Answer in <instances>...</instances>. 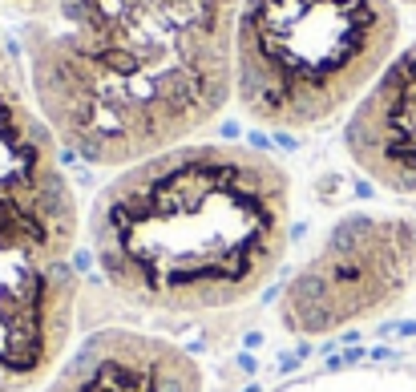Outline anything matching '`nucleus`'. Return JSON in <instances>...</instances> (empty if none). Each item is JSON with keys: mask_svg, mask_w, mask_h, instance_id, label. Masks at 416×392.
Instances as JSON below:
<instances>
[{"mask_svg": "<svg viewBox=\"0 0 416 392\" xmlns=\"http://www.w3.org/2000/svg\"><path fill=\"white\" fill-rule=\"evenodd\" d=\"M77 324L73 259L0 251V392H33L65 360Z\"/></svg>", "mask_w": 416, "mask_h": 392, "instance_id": "obj_6", "label": "nucleus"}, {"mask_svg": "<svg viewBox=\"0 0 416 392\" xmlns=\"http://www.w3.org/2000/svg\"><path fill=\"white\" fill-rule=\"evenodd\" d=\"M416 287V218L352 211L324 231L279 291V328L324 340L392 316Z\"/></svg>", "mask_w": 416, "mask_h": 392, "instance_id": "obj_4", "label": "nucleus"}, {"mask_svg": "<svg viewBox=\"0 0 416 392\" xmlns=\"http://www.w3.org/2000/svg\"><path fill=\"white\" fill-rule=\"evenodd\" d=\"M81 211L61 162V142L0 33V251L73 259Z\"/></svg>", "mask_w": 416, "mask_h": 392, "instance_id": "obj_5", "label": "nucleus"}, {"mask_svg": "<svg viewBox=\"0 0 416 392\" xmlns=\"http://www.w3.org/2000/svg\"><path fill=\"white\" fill-rule=\"evenodd\" d=\"M343 150L380 190L416 198V41L392 53L368 93L352 105Z\"/></svg>", "mask_w": 416, "mask_h": 392, "instance_id": "obj_8", "label": "nucleus"}, {"mask_svg": "<svg viewBox=\"0 0 416 392\" xmlns=\"http://www.w3.org/2000/svg\"><path fill=\"white\" fill-rule=\"evenodd\" d=\"M275 392H416V372L396 368H331L316 376L291 380Z\"/></svg>", "mask_w": 416, "mask_h": 392, "instance_id": "obj_9", "label": "nucleus"}, {"mask_svg": "<svg viewBox=\"0 0 416 392\" xmlns=\"http://www.w3.org/2000/svg\"><path fill=\"white\" fill-rule=\"evenodd\" d=\"M291 174L239 142H182L122 166L89 206L105 287L154 316L251 304L291 243Z\"/></svg>", "mask_w": 416, "mask_h": 392, "instance_id": "obj_2", "label": "nucleus"}, {"mask_svg": "<svg viewBox=\"0 0 416 392\" xmlns=\"http://www.w3.org/2000/svg\"><path fill=\"white\" fill-rule=\"evenodd\" d=\"M242 0H49L25 73L61 150L122 170L194 142L235 97Z\"/></svg>", "mask_w": 416, "mask_h": 392, "instance_id": "obj_1", "label": "nucleus"}, {"mask_svg": "<svg viewBox=\"0 0 416 392\" xmlns=\"http://www.w3.org/2000/svg\"><path fill=\"white\" fill-rule=\"evenodd\" d=\"M396 4H416V0H396Z\"/></svg>", "mask_w": 416, "mask_h": 392, "instance_id": "obj_11", "label": "nucleus"}, {"mask_svg": "<svg viewBox=\"0 0 416 392\" xmlns=\"http://www.w3.org/2000/svg\"><path fill=\"white\" fill-rule=\"evenodd\" d=\"M37 392H206L198 360L142 328H101L53 368Z\"/></svg>", "mask_w": 416, "mask_h": 392, "instance_id": "obj_7", "label": "nucleus"}, {"mask_svg": "<svg viewBox=\"0 0 416 392\" xmlns=\"http://www.w3.org/2000/svg\"><path fill=\"white\" fill-rule=\"evenodd\" d=\"M0 4H9V9H16V13H25V16H37L49 0H0Z\"/></svg>", "mask_w": 416, "mask_h": 392, "instance_id": "obj_10", "label": "nucleus"}, {"mask_svg": "<svg viewBox=\"0 0 416 392\" xmlns=\"http://www.w3.org/2000/svg\"><path fill=\"white\" fill-rule=\"evenodd\" d=\"M396 41V0H242L235 105L263 129H319L352 114Z\"/></svg>", "mask_w": 416, "mask_h": 392, "instance_id": "obj_3", "label": "nucleus"}]
</instances>
